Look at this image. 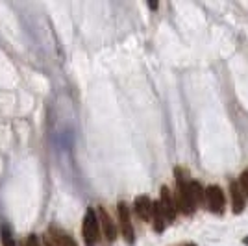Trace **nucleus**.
<instances>
[{
	"mask_svg": "<svg viewBox=\"0 0 248 246\" xmlns=\"http://www.w3.org/2000/svg\"><path fill=\"white\" fill-rule=\"evenodd\" d=\"M191 180H187V176L184 174L182 169H176V205L178 209L184 213V215H193L195 209H197V204L191 196Z\"/></svg>",
	"mask_w": 248,
	"mask_h": 246,
	"instance_id": "nucleus-1",
	"label": "nucleus"
},
{
	"mask_svg": "<svg viewBox=\"0 0 248 246\" xmlns=\"http://www.w3.org/2000/svg\"><path fill=\"white\" fill-rule=\"evenodd\" d=\"M83 243L85 246H96L98 243V235H100V220H98V213L94 211V207H89L83 216Z\"/></svg>",
	"mask_w": 248,
	"mask_h": 246,
	"instance_id": "nucleus-2",
	"label": "nucleus"
},
{
	"mask_svg": "<svg viewBox=\"0 0 248 246\" xmlns=\"http://www.w3.org/2000/svg\"><path fill=\"white\" fill-rule=\"evenodd\" d=\"M117 211H119V226H121L123 239L126 241V245H134L135 243V231H134V224H132L130 207L124 204V202H119Z\"/></svg>",
	"mask_w": 248,
	"mask_h": 246,
	"instance_id": "nucleus-3",
	"label": "nucleus"
},
{
	"mask_svg": "<svg viewBox=\"0 0 248 246\" xmlns=\"http://www.w3.org/2000/svg\"><path fill=\"white\" fill-rule=\"evenodd\" d=\"M206 204L211 213H215V215H222V213H224L226 198H224V193H222L220 187H217V185H209V187H207L206 189Z\"/></svg>",
	"mask_w": 248,
	"mask_h": 246,
	"instance_id": "nucleus-4",
	"label": "nucleus"
},
{
	"mask_svg": "<svg viewBox=\"0 0 248 246\" xmlns=\"http://www.w3.org/2000/svg\"><path fill=\"white\" fill-rule=\"evenodd\" d=\"M159 205L163 209V215H165L167 222H174L176 211H178V205H176V198L172 196V193L169 191V187H161V196H159Z\"/></svg>",
	"mask_w": 248,
	"mask_h": 246,
	"instance_id": "nucleus-5",
	"label": "nucleus"
},
{
	"mask_svg": "<svg viewBox=\"0 0 248 246\" xmlns=\"http://www.w3.org/2000/svg\"><path fill=\"white\" fill-rule=\"evenodd\" d=\"M230 198H232V209L235 215H241L247 205V196L243 193L239 182H230Z\"/></svg>",
	"mask_w": 248,
	"mask_h": 246,
	"instance_id": "nucleus-6",
	"label": "nucleus"
},
{
	"mask_svg": "<svg viewBox=\"0 0 248 246\" xmlns=\"http://www.w3.org/2000/svg\"><path fill=\"white\" fill-rule=\"evenodd\" d=\"M98 220H100V230H102L104 237L108 243H113L117 239V228H115V222L111 220V216L108 215V211L104 207H98Z\"/></svg>",
	"mask_w": 248,
	"mask_h": 246,
	"instance_id": "nucleus-7",
	"label": "nucleus"
},
{
	"mask_svg": "<svg viewBox=\"0 0 248 246\" xmlns=\"http://www.w3.org/2000/svg\"><path fill=\"white\" fill-rule=\"evenodd\" d=\"M152 205H154V202L148 196H137L134 202L135 215L139 216L141 220H145V222H150L152 220Z\"/></svg>",
	"mask_w": 248,
	"mask_h": 246,
	"instance_id": "nucleus-8",
	"label": "nucleus"
},
{
	"mask_svg": "<svg viewBox=\"0 0 248 246\" xmlns=\"http://www.w3.org/2000/svg\"><path fill=\"white\" fill-rule=\"evenodd\" d=\"M48 239L56 246H78L73 237L69 235L65 230L58 228V226H50L48 228Z\"/></svg>",
	"mask_w": 248,
	"mask_h": 246,
	"instance_id": "nucleus-9",
	"label": "nucleus"
},
{
	"mask_svg": "<svg viewBox=\"0 0 248 246\" xmlns=\"http://www.w3.org/2000/svg\"><path fill=\"white\" fill-rule=\"evenodd\" d=\"M152 224H154V231H157V233H161L165 230V226L169 224L165 215H163V209L159 205V200H155L152 205Z\"/></svg>",
	"mask_w": 248,
	"mask_h": 246,
	"instance_id": "nucleus-10",
	"label": "nucleus"
},
{
	"mask_svg": "<svg viewBox=\"0 0 248 246\" xmlns=\"http://www.w3.org/2000/svg\"><path fill=\"white\" fill-rule=\"evenodd\" d=\"M189 187H191V196H193L195 204L198 205L200 202H202V200H206V191L202 189V185L198 184V182H193V180H191Z\"/></svg>",
	"mask_w": 248,
	"mask_h": 246,
	"instance_id": "nucleus-11",
	"label": "nucleus"
},
{
	"mask_svg": "<svg viewBox=\"0 0 248 246\" xmlns=\"http://www.w3.org/2000/svg\"><path fill=\"white\" fill-rule=\"evenodd\" d=\"M0 237H2V246H17L15 245V239L11 235L10 226L6 224V222H2V226H0Z\"/></svg>",
	"mask_w": 248,
	"mask_h": 246,
	"instance_id": "nucleus-12",
	"label": "nucleus"
},
{
	"mask_svg": "<svg viewBox=\"0 0 248 246\" xmlns=\"http://www.w3.org/2000/svg\"><path fill=\"white\" fill-rule=\"evenodd\" d=\"M239 185H241V189H243L245 196H248V169L241 174V178H239Z\"/></svg>",
	"mask_w": 248,
	"mask_h": 246,
	"instance_id": "nucleus-13",
	"label": "nucleus"
},
{
	"mask_svg": "<svg viewBox=\"0 0 248 246\" xmlns=\"http://www.w3.org/2000/svg\"><path fill=\"white\" fill-rule=\"evenodd\" d=\"M24 246H41V245H39V241H37L35 235H28L26 241H24Z\"/></svg>",
	"mask_w": 248,
	"mask_h": 246,
	"instance_id": "nucleus-14",
	"label": "nucleus"
},
{
	"mask_svg": "<svg viewBox=\"0 0 248 246\" xmlns=\"http://www.w3.org/2000/svg\"><path fill=\"white\" fill-rule=\"evenodd\" d=\"M45 246H56V245H54V243L50 241V239H48V235L45 237Z\"/></svg>",
	"mask_w": 248,
	"mask_h": 246,
	"instance_id": "nucleus-15",
	"label": "nucleus"
},
{
	"mask_svg": "<svg viewBox=\"0 0 248 246\" xmlns=\"http://www.w3.org/2000/svg\"><path fill=\"white\" fill-rule=\"evenodd\" d=\"M148 6H150V10H155V8H157V4H155V2H150Z\"/></svg>",
	"mask_w": 248,
	"mask_h": 246,
	"instance_id": "nucleus-16",
	"label": "nucleus"
},
{
	"mask_svg": "<svg viewBox=\"0 0 248 246\" xmlns=\"http://www.w3.org/2000/svg\"><path fill=\"white\" fill-rule=\"evenodd\" d=\"M182 246H197L195 243H187V245H182Z\"/></svg>",
	"mask_w": 248,
	"mask_h": 246,
	"instance_id": "nucleus-17",
	"label": "nucleus"
},
{
	"mask_svg": "<svg viewBox=\"0 0 248 246\" xmlns=\"http://www.w3.org/2000/svg\"><path fill=\"white\" fill-rule=\"evenodd\" d=\"M243 243H245V245H248V237H245V239H243Z\"/></svg>",
	"mask_w": 248,
	"mask_h": 246,
	"instance_id": "nucleus-18",
	"label": "nucleus"
}]
</instances>
